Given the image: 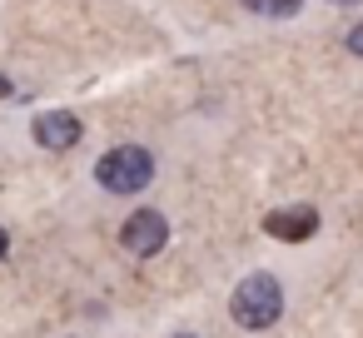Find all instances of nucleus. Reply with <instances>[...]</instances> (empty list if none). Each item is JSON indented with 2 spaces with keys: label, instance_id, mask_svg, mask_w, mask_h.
Listing matches in <instances>:
<instances>
[{
  "label": "nucleus",
  "instance_id": "obj_2",
  "mask_svg": "<svg viewBox=\"0 0 363 338\" xmlns=\"http://www.w3.org/2000/svg\"><path fill=\"white\" fill-rule=\"evenodd\" d=\"M95 179H100L110 194H140V189L155 179V154H150L145 145H115V150L100 154Z\"/></svg>",
  "mask_w": 363,
  "mask_h": 338
},
{
  "label": "nucleus",
  "instance_id": "obj_11",
  "mask_svg": "<svg viewBox=\"0 0 363 338\" xmlns=\"http://www.w3.org/2000/svg\"><path fill=\"white\" fill-rule=\"evenodd\" d=\"M179 338H194V333H179Z\"/></svg>",
  "mask_w": 363,
  "mask_h": 338
},
{
  "label": "nucleus",
  "instance_id": "obj_6",
  "mask_svg": "<svg viewBox=\"0 0 363 338\" xmlns=\"http://www.w3.org/2000/svg\"><path fill=\"white\" fill-rule=\"evenodd\" d=\"M244 6H249L254 16H294L303 0H244Z\"/></svg>",
  "mask_w": 363,
  "mask_h": 338
},
{
  "label": "nucleus",
  "instance_id": "obj_3",
  "mask_svg": "<svg viewBox=\"0 0 363 338\" xmlns=\"http://www.w3.org/2000/svg\"><path fill=\"white\" fill-rule=\"evenodd\" d=\"M120 244L135 254V259H155L164 244H169V219L160 209H135L120 229Z\"/></svg>",
  "mask_w": 363,
  "mask_h": 338
},
{
  "label": "nucleus",
  "instance_id": "obj_5",
  "mask_svg": "<svg viewBox=\"0 0 363 338\" xmlns=\"http://www.w3.org/2000/svg\"><path fill=\"white\" fill-rule=\"evenodd\" d=\"M35 140L45 145V150H75L80 145V120L70 115V110H50V115H40L35 120Z\"/></svg>",
  "mask_w": 363,
  "mask_h": 338
},
{
  "label": "nucleus",
  "instance_id": "obj_9",
  "mask_svg": "<svg viewBox=\"0 0 363 338\" xmlns=\"http://www.w3.org/2000/svg\"><path fill=\"white\" fill-rule=\"evenodd\" d=\"M0 100H11V80L6 75H0Z\"/></svg>",
  "mask_w": 363,
  "mask_h": 338
},
{
  "label": "nucleus",
  "instance_id": "obj_7",
  "mask_svg": "<svg viewBox=\"0 0 363 338\" xmlns=\"http://www.w3.org/2000/svg\"><path fill=\"white\" fill-rule=\"evenodd\" d=\"M348 50L363 60V26H353V30H348Z\"/></svg>",
  "mask_w": 363,
  "mask_h": 338
},
{
  "label": "nucleus",
  "instance_id": "obj_10",
  "mask_svg": "<svg viewBox=\"0 0 363 338\" xmlns=\"http://www.w3.org/2000/svg\"><path fill=\"white\" fill-rule=\"evenodd\" d=\"M338 6H358V0H338Z\"/></svg>",
  "mask_w": 363,
  "mask_h": 338
},
{
  "label": "nucleus",
  "instance_id": "obj_1",
  "mask_svg": "<svg viewBox=\"0 0 363 338\" xmlns=\"http://www.w3.org/2000/svg\"><path fill=\"white\" fill-rule=\"evenodd\" d=\"M229 313H234V323H239V328H249V333L274 328V323H279V313H284V283H279L274 274H249V278L234 288Z\"/></svg>",
  "mask_w": 363,
  "mask_h": 338
},
{
  "label": "nucleus",
  "instance_id": "obj_8",
  "mask_svg": "<svg viewBox=\"0 0 363 338\" xmlns=\"http://www.w3.org/2000/svg\"><path fill=\"white\" fill-rule=\"evenodd\" d=\"M6 249H11V234H6V229H0V259H6Z\"/></svg>",
  "mask_w": 363,
  "mask_h": 338
},
{
  "label": "nucleus",
  "instance_id": "obj_4",
  "mask_svg": "<svg viewBox=\"0 0 363 338\" xmlns=\"http://www.w3.org/2000/svg\"><path fill=\"white\" fill-rule=\"evenodd\" d=\"M264 229L274 234V239H284V244H303L313 229H318V209H308V204H289V209H274L269 219H264Z\"/></svg>",
  "mask_w": 363,
  "mask_h": 338
}]
</instances>
